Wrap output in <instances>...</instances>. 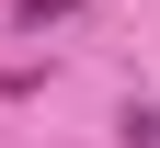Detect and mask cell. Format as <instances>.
<instances>
[{
	"label": "cell",
	"instance_id": "7a4b0ae2",
	"mask_svg": "<svg viewBox=\"0 0 160 148\" xmlns=\"http://www.w3.org/2000/svg\"><path fill=\"white\" fill-rule=\"evenodd\" d=\"M126 148H160V103H126Z\"/></svg>",
	"mask_w": 160,
	"mask_h": 148
},
{
	"label": "cell",
	"instance_id": "6da1fadb",
	"mask_svg": "<svg viewBox=\"0 0 160 148\" xmlns=\"http://www.w3.org/2000/svg\"><path fill=\"white\" fill-rule=\"evenodd\" d=\"M69 12H80V0H12V23H23V34H46V23H69Z\"/></svg>",
	"mask_w": 160,
	"mask_h": 148
}]
</instances>
